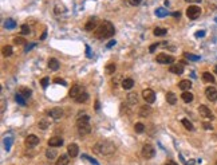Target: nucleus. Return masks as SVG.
<instances>
[{"instance_id":"f257e3e1","label":"nucleus","mask_w":217,"mask_h":165,"mask_svg":"<svg viewBox=\"0 0 217 165\" xmlns=\"http://www.w3.org/2000/svg\"><path fill=\"white\" fill-rule=\"evenodd\" d=\"M114 32H115V28L113 26V23L107 22V20H103L97 28H95V38L98 39H106V38H111L114 35Z\"/></svg>"},{"instance_id":"f03ea898","label":"nucleus","mask_w":217,"mask_h":165,"mask_svg":"<svg viewBox=\"0 0 217 165\" xmlns=\"http://www.w3.org/2000/svg\"><path fill=\"white\" fill-rule=\"evenodd\" d=\"M94 152L101 154H105V156H110L115 152V145L110 141H103V142H98L94 146Z\"/></svg>"},{"instance_id":"7ed1b4c3","label":"nucleus","mask_w":217,"mask_h":165,"mask_svg":"<svg viewBox=\"0 0 217 165\" xmlns=\"http://www.w3.org/2000/svg\"><path fill=\"white\" fill-rule=\"evenodd\" d=\"M77 128H78V132L81 136H86L91 132V126L89 124V120H85V118H81L77 121Z\"/></svg>"},{"instance_id":"20e7f679","label":"nucleus","mask_w":217,"mask_h":165,"mask_svg":"<svg viewBox=\"0 0 217 165\" xmlns=\"http://www.w3.org/2000/svg\"><path fill=\"white\" fill-rule=\"evenodd\" d=\"M200 15H201V8L198 7V5H189L188 10H186V16H188L190 20L198 19Z\"/></svg>"},{"instance_id":"39448f33","label":"nucleus","mask_w":217,"mask_h":165,"mask_svg":"<svg viewBox=\"0 0 217 165\" xmlns=\"http://www.w3.org/2000/svg\"><path fill=\"white\" fill-rule=\"evenodd\" d=\"M142 156H144L146 160H150V158H153L155 156L154 146L150 145V144H145V145L142 146Z\"/></svg>"},{"instance_id":"423d86ee","label":"nucleus","mask_w":217,"mask_h":165,"mask_svg":"<svg viewBox=\"0 0 217 165\" xmlns=\"http://www.w3.org/2000/svg\"><path fill=\"white\" fill-rule=\"evenodd\" d=\"M155 60H157V63H161V65H167V63H173V62H174V58H173V56H170V55L161 52V54L157 55Z\"/></svg>"},{"instance_id":"0eeeda50","label":"nucleus","mask_w":217,"mask_h":165,"mask_svg":"<svg viewBox=\"0 0 217 165\" xmlns=\"http://www.w3.org/2000/svg\"><path fill=\"white\" fill-rule=\"evenodd\" d=\"M142 97H144V99L147 103H153L155 101V93L151 89H145L142 91Z\"/></svg>"},{"instance_id":"6e6552de","label":"nucleus","mask_w":217,"mask_h":165,"mask_svg":"<svg viewBox=\"0 0 217 165\" xmlns=\"http://www.w3.org/2000/svg\"><path fill=\"white\" fill-rule=\"evenodd\" d=\"M198 113H200V115H202V117H205V118H209V120H213L214 118V115L212 114L209 107H206L205 105H200L198 106Z\"/></svg>"},{"instance_id":"1a4fd4ad","label":"nucleus","mask_w":217,"mask_h":165,"mask_svg":"<svg viewBox=\"0 0 217 165\" xmlns=\"http://www.w3.org/2000/svg\"><path fill=\"white\" fill-rule=\"evenodd\" d=\"M83 91H85V89H83V87L79 86V85H75V86L71 87V90H70V93H68V94H70L71 98L77 99L78 97H79V95L83 93Z\"/></svg>"},{"instance_id":"9d476101","label":"nucleus","mask_w":217,"mask_h":165,"mask_svg":"<svg viewBox=\"0 0 217 165\" xmlns=\"http://www.w3.org/2000/svg\"><path fill=\"white\" fill-rule=\"evenodd\" d=\"M205 95H206V98L209 99V101H216L217 99V89L216 87H206V90H205Z\"/></svg>"},{"instance_id":"9b49d317","label":"nucleus","mask_w":217,"mask_h":165,"mask_svg":"<svg viewBox=\"0 0 217 165\" xmlns=\"http://www.w3.org/2000/svg\"><path fill=\"white\" fill-rule=\"evenodd\" d=\"M39 144V138L36 137L35 134H30L27 138H26V146H28V148H34L35 145H38Z\"/></svg>"},{"instance_id":"f8f14e48","label":"nucleus","mask_w":217,"mask_h":165,"mask_svg":"<svg viewBox=\"0 0 217 165\" xmlns=\"http://www.w3.org/2000/svg\"><path fill=\"white\" fill-rule=\"evenodd\" d=\"M78 153H79V148H78L77 144H70L68 148H67V154H68L71 158H74L78 156Z\"/></svg>"},{"instance_id":"ddd939ff","label":"nucleus","mask_w":217,"mask_h":165,"mask_svg":"<svg viewBox=\"0 0 217 165\" xmlns=\"http://www.w3.org/2000/svg\"><path fill=\"white\" fill-rule=\"evenodd\" d=\"M48 114H50V117H52L54 120H59V118L63 117V110L60 109V107H54V109H51L50 111H48Z\"/></svg>"},{"instance_id":"4468645a","label":"nucleus","mask_w":217,"mask_h":165,"mask_svg":"<svg viewBox=\"0 0 217 165\" xmlns=\"http://www.w3.org/2000/svg\"><path fill=\"white\" fill-rule=\"evenodd\" d=\"M169 70L173 73V74H177V75H181L184 73V65L182 63H174V65H172L170 69Z\"/></svg>"},{"instance_id":"2eb2a0df","label":"nucleus","mask_w":217,"mask_h":165,"mask_svg":"<svg viewBox=\"0 0 217 165\" xmlns=\"http://www.w3.org/2000/svg\"><path fill=\"white\" fill-rule=\"evenodd\" d=\"M97 18H91V19L87 22V23L85 24V30L86 31H95V28H97Z\"/></svg>"},{"instance_id":"dca6fc26","label":"nucleus","mask_w":217,"mask_h":165,"mask_svg":"<svg viewBox=\"0 0 217 165\" xmlns=\"http://www.w3.org/2000/svg\"><path fill=\"white\" fill-rule=\"evenodd\" d=\"M63 140L60 137H52L48 140V145L52 146V148H58V146H62Z\"/></svg>"},{"instance_id":"f3484780","label":"nucleus","mask_w":217,"mask_h":165,"mask_svg":"<svg viewBox=\"0 0 217 165\" xmlns=\"http://www.w3.org/2000/svg\"><path fill=\"white\" fill-rule=\"evenodd\" d=\"M59 60L56 58H50L48 59V67H50V70H52V71H56V70H59Z\"/></svg>"},{"instance_id":"a211bd4d","label":"nucleus","mask_w":217,"mask_h":165,"mask_svg":"<svg viewBox=\"0 0 217 165\" xmlns=\"http://www.w3.org/2000/svg\"><path fill=\"white\" fill-rule=\"evenodd\" d=\"M138 113H140L141 117H147V115H150V113H151V107L149 106V105H144V106L140 107Z\"/></svg>"},{"instance_id":"6ab92c4d","label":"nucleus","mask_w":217,"mask_h":165,"mask_svg":"<svg viewBox=\"0 0 217 165\" xmlns=\"http://www.w3.org/2000/svg\"><path fill=\"white\" fill-rule=\"evenodd\" d=\"M178 87L182 91H188L190 87H192V81H189V79H184V81H181V82L178 83Z\"/></svg>"},{"instance_id":"aec40b11","label":"nucleus","mask_w":217,"mask_h":165,"mask_svg":"<svg viewBox=\"0 0 217 165\" xmlns=\"http://www.w3.org/2000/svg\"><path fill=\"white\" fill-rule=\"evenodd\" d=\"M70 161V156L68 154H60L56 160V165H67Z\"/></svg>"},{"instance_id":"412c9836","label":"nucleus","mask_w":217,"mask_h":165,"mask_svg":"<svg viewBox=\"0 0 217 165\" xmlns=\"http://www.w3.org/2000/svg\"><path fill=\"white\" fill-rule=\"evenodd\" d=\"M166 102L169 103V105H176V102H177V95H176L173 91H167Z\"/></svg>"},{"instance_id":"4be33fe9","label":"nucleus","mask_w":217,"mask_h":165,"mask_svg":"<svg viewBox=\"0 0 217 165\" xmlns=\"http://www.w3.org/2000/svg\"><path fill=\"white\" fill-rule=\"evenodd\" d=\"M56 156H58V152H56V149L52 148V146H50V148L46 150V157L48 158V160H54Z\"/></svg>"},{"instance_id":"5701e85b","label":"nucleus","mask_w":217,"mask_h":165,"mask_svg":"<svg viewBox=\"0 0 217 165\" xmlns=\"http://www.w3.org/2000/svg\"><path fill=\"white\" fill-rule=\"evenodd\" d=\"M133 86H134V81L132 78H125L122 81V87H123L125 90H130Z\"/></svg>"},{"instance_id":"b1692460","label":"nucleus","mask_w":217,"mask_h":165,"mask_svg":"<svg viewBox=\"0 0 217 165\" xmlns=\"http://www.w3.org/2000/svg\"><path fill=\"white\" fill-rule=\"evenodd\" d=\"M181 98H182V101H184V102L189 103V102H192V101H193V94H192L190 91H184V93L181 94Z\"/></svg>"},{"instance_id":"393cba45","label":"nucleus","mask_w":217,"mask_h":165,"mask_svg":"<svg viewBox=\"0 0 217 165\" xmlns=\"http://www.w3.org/2000/svg\"><path fill=\"white\" fill-rule=\"evenodd\" d=\"M153 34H154L155 36H165L167 34V30L166 28H162V27H155Z\"/></svg>"},{"instance_id":"a878e982","label":"nucleus","mask_w":217,"mask_h":165,"mask_svg":"<svg viewBox=\"0 0 217 165\" xmlns=\"http://www.w3.org/2000/svg\"><path fill=\"white\" fill-rule=\"evenodd\" d=\"M4 27L7 28V30H12V28L16 27V22L14 19H7L4 22Z\"/></svg>"},{"instance_id":"bb28decb","label":"nucleus","mask_w":217,"mask_h":165,"mask_svg":"<svg viewBox=\"0 0 217 165\" xmlns=\"http://www.w3.org/2000/svg\"><path fill=\"white\" fill-rule=\"evenodd\" d=\"M202 79H204V82H209V83L216 82V81H214V77L210 74V73H204V74H202Z\"/></svg>"},{"instance_id":"cd10ccee","label":"nucleus","mask_w":217,"mask_h":165,"mask_svg":"<svg viewBox=\"0 0 217 165\" xmlns=\"http://www.w3.org/2000/svg\"><path fill=\"white\" fill-rule=\"evenodd\" d=\"M15 101L18 103H19L20 106H26V98H24L23 95L20 94V93H16V95H15Z\"/></svg>"},{"instance_id":"c85d7f7f","label":"nucleus","mask_w":217,"mask_h":165,"mask_svg":"<svg viewBox=\"0 0 217 165\" xmlns=\"http://www.w3.org/2000/svg\"><path fill=\"white\" fill-rule=\"evenodd\" d=\"M127 102L130 103V105H134V103L138 102V97H137L136 93H130V94L127 95Z\"/></svg>"},{"instance_id":"c756f323","label":"nucleus","mask_w":217,"mask_h":165,"mask_svg":"<svg viewBox=\"0 0 217 165\" xmlns=\"http://www.w3.org/2000/svg\"><path fill=\"white\" fill-rule=\"evenodd\" d=\"M181 122H182V125L185 126V129H188V130H193V129H194L193 124H192V122H190L188 118H182Z\"/></svg>"},{"instance_id":"7c9ffc66","label":"nucleus","mask_w":217,"mask_h":165,"mask_svg":"<svg viewBox=\"0 0 217 165\" xmlns=\"http://www.w3.org/2000/svg\"><path fill=\"white\" fill-rule=\"evenodd\" d=\"M87 99H89V94H87V91H83V93H82L81 95H79V97H78L77 99H75V101H77L78 103H82V102H86V101H87Z\"/></svg>"},{"instance_id":"2f4dec72","label":"nucleus","mask_w":217,"mask_h":165,"mask_svg":"<svg viewBox=\"0 0 217 165\" xmlns=\"http://www.w3.org/2000/svg\"><path fill=\"white\" fill-rule=\"evenodd\" d=\"M19 93H20L22 95H23L24 98H28V97H31V94H32L31 89H28V87H22Z\"/></svg>"},{"instance_id":"473e14b6","label":"nucleus","mask_w":217,"mask_h":165,"mask_svg":"<svg viewBox=\"0 0 217 165\" xmlns=\"http://www.w3.org/2000/svg\"><path fill=\"white\" fill-rule=\"evenodd\" d=\"M115 65H114V63H108L107 66H106V74L107 75H111V74H114V73H115Z\"/></svg>"},{"instance_id":"72a5a7b5","label":"nucleus","mask_w":217,"mask_h":165,"mask_svg":"<svg viewBox=\"0 0 217 165\" xmlns=\"http://www.w3.org/2000/svg\"><path fill=\"white\" fill-rule=\"evenodd\" d=\"M48 126H50V124H48V121H47V120H44V118H43V120H40V121L38 122V128H39V129H42V130H46Z\"/></svg>"},{"instance_id":"f704fd0d","label":"nucleus","mask_w":217,"mask_h":165,"mask_svg":"<svg viewBox=\"0 0 217 165\" xmlns=\"http://www.w3.org/2000/svg\"><path fill=\"white\" fill-rule=\"evenodd\" d=\"M134 130H136L137 133H144L145 132V125L142 122H137L136 125H134Z\"/></svg>"},{"instance_id":"c9c22d12","label":"nucleus","mask_w":217,"mask_h":165,"mask_svg":"<svg viewBox=\"0 0 217 165\" xmlns=\"http://www.w3.org/2000/svg\"><path fill=\"white\" fill-rule=\"evenodd\" d=\"M184 56H185V58H188V59H190V60H193V62H197V60H200V59H201L198 55L190 54V52H185V54H184Z\"/></svg>"},{"instance_id":"e433bc0d","label":"nucleus","mask_w":217,"mask_h":165,"mask_svg":"<svg viewBox=\"0 0 217 165\" xmlns=\"http://www.w3.org/2000/svg\"><path fill=\"white\" fill-rule=\"evenodd\" d=\"M155 15L158 16V18H165V16L167 15V11L163 10V8H157V10H155Z\"/></svg>"},{"instance_id":"4c0bfd02","label":"nucleus","mask_w":217,"mask_h":165,"mask_svg":"<svg viewBox=\"0 0 217 165\" xmlns=\"http://www.w3.org/2000/svg\"><path fill=\"white\" fill-rule=\"evenodd\" d=\"M3 55L4 56H11L12 55V47L11 46H4L3 47Z\"/></svg>"},{"instance_id":"58836bf2","label":"nucleus","mask_w":217,"mask_h":165,"mask_svg":"<svg viewBox=\"0 0 217 165\" xmlns=\"http://www.w3.org/2000/svg\"><path fill=\"white\" fill-rule=\"evenodd\" d=\"M14 43L18 44V46H22V44H26V39L20 38V36H16V38H14Z\"/></svg>"},{"instance_id":"ea45409f","label":"nucleus","mask_w":217,"mask_h":165,"mask_svg":"<svg viewBox=\"0 0 217 165\" xmlns=\"http://www.w3.org/2000/svg\"><path fill=\"white\" fill-rule=\"evenodd\" d=\"M20 32H22V35H28V34H30V26L23 24L22 28H20Z\"/></svg>"},{"instance_id":"a19ab883","label":"nucleus","mask_w":217,"mask_h":165,"mask_svg":"<svg viewBox=\"0 0 217 165\" xmlns=\"http://www.w3.org/2000/svg\"><path fill=\"white\" fill-rule=\"evenodd\" d=\"M82 157L85 158V160H87L89 162H91V164H94V165H99L97 160H94L93 157H90V156H87V154H82Z\"/></svg>"},{"instance_id":"79ce46f5","label":"nucleus","mask_w":217,"mask_h":165,"mask_svg":"<svg viewBox=\"0 0 217 165\" xmlns=\"http://www.w3.org/2000/svg\"><path fill=\"white\" fill-rule=\"evenodd\" d=\"M48 83H50V78H47V77H44V78L40 81V85H42L43 89H46V87L48 86Z\"/></svg>"},{"instance_id":"37998d69","label":"nucleus","mask_w":217,"mask_h":165,"mask_svg":"<svg viewBox=\"0 0 217 165\" xmlns=\"http://www.w3.org/2000/svg\"><path fill=\"white\" fill-rule=\"evenodd\" d=\"M11 142H12V137H8L4 140V145H5V149L9 150V146H11Z\"/></svg>"},{"instance_id":"c03bdc74","label":"nucleus","mask_w":217,"mask_h":165,"mask_svg":"<svg viewBox=\"0 0 217 165\" xmlns=\"http://www.w3.org/2000/svg\"><path fill=\"white\" fill-rule=\"evenodd\" d=\"M81 118H85V120H90V117L86 114V111H79L78 114V120H81Z\"/></svg>"},{"instance_id":"a18cd8bd","label":"nucleus","mask_w":217,"mask_h":165,"mask_svg":"<svg viewBox=\"0 0 217 165\" xmlns=\"http://www.w3.org/2000/svg\"><path fill=\"white\" fill-rule=\"evenodd\" d=\"M54 82H55V83H58V85H63V86H66V85H67L66 81H64V79H62V78H55Z\"/></svg>"},{"instance_id":"49530a36","label":"nucleus","mask_w":217,"mask_h":165,"mask_svg":"<svg viewBox=\"0 0 217 165\" xmlns=\"http://www.w3.org/2000/svg\"><path fill=\"white\" fill-rule=\"evenodd\" d=\"M64 11H66V8L63 7L62 4H60V7H59V5L55 7V12H56V14H59V12H64Z\"/></svg>"},{"instance_id":"de8ad7c7","label":"nucleus","mask_w":217,"mask_h":165,"mask_svg":"<svg viewBox=\"0 0 217 165\" xmlns=\"http://www.w3.org/2000/svg\"><path fill=\"white\" fill-rule=\"evenodd\" d=\"M158 46H159V43H154V44H151L150 47H149V51H150V52H154V51H155V48L158 47Z\"/></svg>"},{"instance_id":"09e8293b","label":"nucleus","mask_w":217,"mask_h":165,"mask_svg":"<svg viewBox=\"0 0 217 165\" xmlns=\"http://www.w3.org/2000/svg\"><path fill=\"white\" fill-rule=\"evenodd\" d=\"M36 44L35 43H31V44H28L27 47H26V50H24V52H28L30 51V50H32V47H35Z\"/></svg>"},{"instance_id":"8fccbe9b","label":"nucleus","mask_w":217,"mask_h":165,"mask_svg":"<svg viewBox=\"0 0 217 165\" xmlns=\"http://www.w3.org/2000/svg\"><path fill=\"white\" fill-rule=\"evenodd\" d=\"M202 126H204V129H212V125H210L209 122H202Z\"/></svg>"},{"instance_id":"3c124183","label":"nucleus","mask_w":217,"mask_h":165,"mask_svg":"<svg viewBox=\"0 0 217 165\" xmlns=\"http://www.w3.org/2000/svg\"><path fill=\"white\" fill-rule=\"evenodd\" d=\"M141 1H142V0H129V3L132 4V5H138Z\"/></svg>"},{"instance_id":"603ef678","label":"nucleus","mask_w":217,"mask_h":165,"mask_svg":"<svg viewBox=\"0 0 217 165\" xmlns=\"http://www.w3.org/2000/svg\"><path fill=\"white\" fill-rule=\"evenodd\" d=\"M205 36V31H197L196 32V38H202Z\"/></svg>"},{"instance_id":"864d4df0","label":"nucleus","mask_w":217,"mask_h":165,"mask_svg":"<svg viewBox=\"0 0 217 165\" xmlns=\"http://www.w3.org/2000/svg\"><path fill=\"white\" fill-rule=\"evenodd\" d=\"M114 44H115V40L113 39V40H110V42H108V43L106 44V47H107V48H110V47H113Z\"/></svg>"},{"instance_id":"5fc2aeb1","label":"nucleus","mask_w":217,"mask_h":165,"mask_svg":"<svg viewBox=\"0 0 217 165\" xmlns=\"http://www.w3.org/2000/svg\"><path fill=\"white\" fill-rule=\"evenodd\" d=\"M46 36H47V31H44L42 35H40V38H39V39H40V40H44V39H46Z\"/></svg>"},{"instance_id":"6e6d98bb","label":"nucleus","mask_w":217,"mask_h":165,"mask_svg":"<svg viewBox=\"0 0 217 165\" xmlns=\"http://www.w3.org/2000/svg\"><path fill=\"white\" fill-rule=\"evenodd\" d=\"M172 15L174 16V18H180V16H181V12H173Z\"/></svg>"},{"instance_id":"4d7b16f0","label":"nucleus","mask_w":217,"mask_h":165,"mask_svg":"<svg viewBox=\"0 0 217 165\" xmlns=\"http://www.w3.org/2000/svg\"><path fill=\"white\" fill-rule=\"evenodd\" d=\"M185 1H188V3H200L201 0H185Z\"/></svg>"},{"instance_id":"13d9d810","label":"nucleus","mask_w":217,"mask_h":165,"mask_svg":"<svg viewBox=\"0 0 217 165\" xmlns=\"http://www.w3.org/2000/svg\"><path fill=\"white\" fill-rule=\"evenodd\" d=\"M165 165H178V164H176L174 161H167V162H166V164H165Z\"/></svg>"},{"instance_id":"bf43d9fd","label":"nucleus","mask_w":217,"mask_h":165,"mask_svg":"<svg viewBox=\"0 0 217 165\" xmlns=\"http://www.w3.org/2000/svg\"><path fill=\"white\" fill-rule=\"evenodd\" d=\"M95 109H99V101H97V102H95Z\"/></svg>"},{"instance_id":"052dcab7","label":"nucleus","mask_w":217,"mask_h":165,"mask_svg":"<svg viewBox=\"0 0 217 165\" xmlns=\"http://www.w3.org/2000/svg\"><path fill=\"white\" fill-rule=\"evenodd\" d=\"M214 71H216V74H217V66H216V67H214Z\"/></svg>"},{"instance_id":"680f3d73","label":"nucleus","mask_w":217,"mask_h":165,"mask_svg":"<svg viewBox=\"0 0 217 165\" xmlns=\"http://www.w3.org/2000/svg\"><path fill=\"white\" fill-rule=\"evenodd\" d=\"M216 165H217V162H216Z\"/></svg>"}]
</instances>
